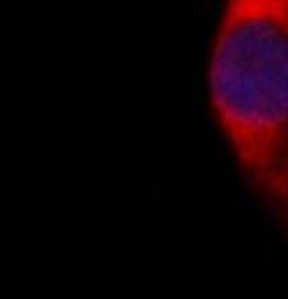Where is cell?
I'll return each instance as SVG.
<instances>
[{
	"label": "cell",
	"instance_id": "cell-1",
	"mask_svg": "<svg viewBox=\"0 0 288 299\" xmlns=\"http://www.w3.org/2000/svg\"><path fill=\"white\" fill-rule=\"evenodd\" d=\"M206 93L244 186L288 244V0H222Z\"/></svg>",
	"mask_w": 288,
	"mask_h": 299
}]
</instances>
